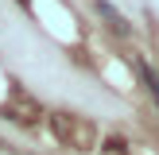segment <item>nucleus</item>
<instances>
[{"instance_id":"1","label":"nucleus","mask_w":159,"mask_h":155,"mask_svg":"<svg viewBox=\"0 0 159 155\" xmlns=\"http://www.w3.org/2000/svg\"><path fill=\"white\" fill-rule=\"evenodd\" d=\"M97 12H101V16L109 20V27H113L116 35H128V20H124V16L116 12V8L109 4V0H97Z\"/></svg>"}]
</instances>
